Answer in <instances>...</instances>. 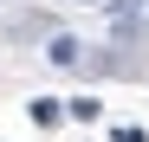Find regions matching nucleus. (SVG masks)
<instances>
[{
	"label": "nucleus",
	"instance_id": "nucleus-1",
	"mask_svg": "<svg viewBox=\"0 0 149 142\" xmlns=\"http://www.w3.org/2000/svg\"><path fill=\"white\" fill-rule=\"evenodd\" d=\"M26 110H33V123H39V129H52L58 116H65V103H58V97H33Z\"/></svg>",
	"mask_w": 149,
	"mask_h": 142
},
{
	"label": "nucleus",
	"instance_id": "nucleus-2",
	"mask_svg": "<svg viewBox=\"0 0 149 142\" xmlns=\"http://www.w3.org/2000/svg\"><path fill=\"white\" fill-rule=\"evenodd\" d=\"M58 103H65V116H78V123H97V116H104L97 97H58Z\"/></svg>",
	"mask_w": 149,
	"mask_h": 142
},
{
	"label": "nucleus",
	"instance_id": "nucleus-3",
	"mask_svg": "<svg viewBox=\"0 0 149 142\" xmlns=\"http://www.w3.org/2000/svg\"><path fill=\"white\" fill-rule=\"evenodd\" d=\"M78 52H84V45L71 39V32H58V39H52V52H45V58H52V65H78Z\"/></svg>",
	"mask_w": 149,
	"mask_h": 142
},
{
	"label": "nucleus",
	"instance_id": "nucleus-4",
	"mask_svg": "<svg viewBox=\"0 0 149 142\" xmlns=\"http://www.w3.org/2000/svg\"><path fill=\"white\" fill-rule=\"evenodd\" d=\"M110 142H149V129H143V123H117V129H110Z\"/></svg>",
	"mask_w": 149,
	"mask_h": 142
},
{
	"label": "nucleus",
	"instance_id": "nucleus-5",
	"mask_svg": "<svg viewBox=\"0 0 149 142\" xmlns=\"http://www.w3.org/2000/svg\"><path fill=\"white\" fill-rule=\"evenodd\" d=\"M78 7H97V0H78Z\"/></svg>",
	"mask_w": 149,
	"mask_h": 142
}]
</instances>
